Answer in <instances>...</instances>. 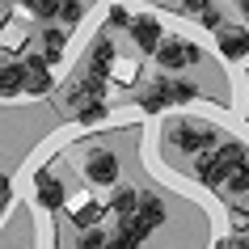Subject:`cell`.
<instances>
[{"label": "cell", "instance_id": "1", "mask_svg": "<svg viewBox=\"0 0 249 249\" xmlns=\"http://www.w3.org/2000/svg\"><path fill=\"white\" fill-rule=\"evenodd\" d=\"M195 97H198V85L173 76V72H160L152 85H144V93H140V110H144V114H160V110L186 106V102H195Z\"/></svg>", "mask_w": 249, "mask_h": 249}, {"label": "cell", "instance_id": "2", "mask_svg": "<svg viewBox=\"0 0 249 249\" xmlns=\"http://www.w3.org/2000/svg\"><path fill=\"white\" fill-rule=\"evenodd\" d=\"M165 140L186 157H203L215 144V123H207V118H169L165 123Z\"/></svg>", "mask_w": 249, "mask_h": 249}, {"label": "cell", "instance_id": "3", "mask_svg": "<svg viewBox=\"0 0 249 249\" xmlns=\"http://www.w3.org/2000/svg\"><path fill=\"white\" fill-rule=\"evenodd\" d=\"M198 59H203V51H198L190 38H182V34H169V38L157 47V64H160V72H182V68L198 64Z\"/></svg>", "mask_w": 249, "mask_h": 249}, {"label": "cell", "instance_id": "4", "mask_svg": "<svg viewBox=\"0 0 249 249\" xmlns=\"http://www.w3.org/2000/svg\"><path fill=\"white\" fill-rule=\"evenodd\" d=\"M114 64H118V51H114V42H110V34H97L89 42V55H85V76L106 85L110 72H114Z\"/></svg>", "mask_w": 249, "mask_h": 249}, {"label": "cell", "instance_id": "5", "mask_svg": "<svg viewBox=\"0 0 249 249\" xmlns=\"http://www.w3.org/2000/svg\"><path fill=\"white\" fill-rule=\"evenodd\" d=\"M127 34H131V42H135L144 55H157V47L169 38L157 13H131V21H127Z\"/></svg>", "mask_w": 249, "mask_h": 249}, {"label": "cell", "instance_id": "6", "mask_svg": "<svg viewBox=\"0 0 249 249\" xmlns=\"http://www.w3.org/2000/svg\"><path fill=\"white\" fill-rule=\"evenodd\" d=\"M215 51H220L228 64H245V59H249V30L224 21V26L215 30Z\"/></svg>", "mask_w": 249, "mask_h": 249}, {"label": "cell", "instance_id": "7", "mask_svg": "<svg viewBox=\"0 0 249 249\" xmlns=\"http://www.w3.org/2000/svg\"><path fill=\"white\" fill-rule=\"evenodd\" d=\"M21 72H26V97H47V93H55V68L42 55L21 59Z\"/></svg>", "mask_w": 249, "mask_h": 249}, {"label": "cell", "instance_id": "8", "mask_svg": "<svg viewBox=\"0 0 249 249\" xmlns=\"http://www.w3.org/2000/svg\"><path fill=\"white\" fill-rule=\"evenodd\" d=\"M34 198H38V207H47V211H59L64 207V182L55 178L51 169H38L34 173Z\"/></svg>", "mask_w": 249, "mask_h": 249}, {"label": "cell", "instance_id": "9", "mask_svg": "<svg viewBox=\"0 0 249 249\" xmlns=\"http://www.w3.org/2000/svg\"><path fill=\"white\" fill-rule=\"evenodd\" d=\"M0 97H4V102L26 97V72H21V64H13V59H0Z\"/></svg>", "mask_w": 249, "mask_h": 249}, {"label": "cell", "instance_id": "10", "mask_svg": "<svg viewBox=\"0 0 249 249\" xmlns=\"http://www.w3.org/2000/svg\"><path fill=\"white\" fill-rule=\"evenodd\" d=\"M85 173H89V182H97V186H114L118 182V160L110 157V152H93L89 165H85Z\"/></svg>", "mask_w": 249, "mask_h": 249}, {"label": "cell", "instance_id": "11", "mask_svg": "<svg viewBox=\"0 0 249 249\" xmlns=\"http://www.w3.org/2000/svg\"><path fill=\"white\" fill-rule=\"evenodd\" d=\"M64 47H68V30H59V26H47V30H42V59H47L51 68L64 59Z\"/></svg>", "mask_w": 249, "mask_h": 249}, {"label": "cell", "instance_id": "12", "mask_svg": "<svg viewBox=\"0 0 249 249\" xmlns=\"http://www.w3.org/2000/svg\"><path fill=\"white\" fill-rule=\"evenodd\" d=\"M224 190H228V195H249V152H241V157L232 160V169L224 178Z\"/></svg>", "mask_w": 249, "mask_h": 249}, {"label": "cell", "instance_id": "13", "mask_svg": "<svg viewBox=\"0 0 249 249\" xmlns=\"http://www.w3.org/2000/svg\"><path fill=\"white\" fill-rule=\"evenodd\" d=\"M106 114H110L106 97H93V102H85L80 110H72V118H76L80 127H97V123H106Z\"/></svg>", "mask_w": 249, "mask_h": 249}, {"label": "cell", "instance_id": "14", "mask_svg": "<svg viewBox=\"0 0 249 249\" xmlns=\"http://www.w3.org/2000/svg\"><path fill=\"white\" fill-rule=\"evenodd\" d=\"M85 13H89V4H85V0H59L55 21H64V30H68V26H76V21H85Z\"/></svg>", "mask_w": 249, "mask_h": 249}, {"label": "cell", "instance_id": "15", "mask_svg": "<svg viewBox=\"0 0 249 249\" xmlns=\"http://www.w3.org/2000/svg\"><path fill=\"white\" fill-rule=\"evenodd\" d=\"M198 26L215 34V30L224 26V9H220V4H211V9H203V13H198Z\"/></svg>", "mask_w": 249, "mask_h": 249}, {"label": "cell", "instance_id": "16", "mask_svg": "<svg viewBox=\"0 0 249 249\" xmlns=\"http://www.w3.org/2000/svg\"><path fill=\"white\" fill-rule=\"evenodd\" d=\"M21 4H26L34 17H55L59 13V0H21Z\"/></svg>", "mask_w": 249, "mask_h": 249}, {"label": "cell", "instance_id": "17", "mask_svg": "<svg viewBox=\"0 0 249 249\" xmlns=\"http://www.w3.org/2000/svg\"><path fill=\"white\" fill-rule=\"evenodd\" d=\"M9 207H13V182H9V178H0V220L9 215Z\"/></svg>", "mask_w": 249, "mask_h": 249}, {"label": "cell", "instance_id": "18", "mask_svg": "<svg viewBox=\"0 0 249 249\" xmlns=\"http://www.w3.org/2000/svg\"><path fill=\"white\" fill-rule=\"evenodd\" d=\"M220 249H249V232H232V236H224Z\"/></svg>", "mask_w": 249, "mask_h": 249}, {"label": "cell", "instance_id": "19", "mask_svg": "<svg viewBox=\"0 0 249 249\" xmlns=\"http://www.w3.org/2000/svg\"><path fill=\"white\" fill-rule=\"evenodd\" d=\"M211 4H215V0H182V9H186L190 17H198L203 9H211Z\"/></svg>", "mask_w": 249, "mask_h": 249}, {"label": "cell", "instance_id": "20", "mask_svg": "<svg viewBox=\"0 0 249 249\" xmlns=\"http://www.w3.org/2000/svg\"><path fill=\"white\" fill-rule=\"evenodd\" d=\"M241 9H245V13H249V0H241Z\"/></svg>", "mask_w": 249, "mask_h": 249}]
</instances>
